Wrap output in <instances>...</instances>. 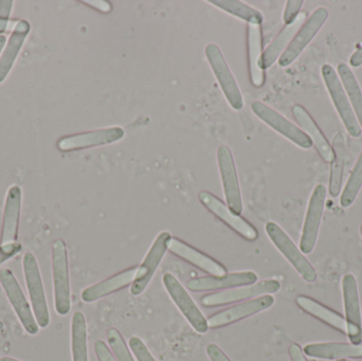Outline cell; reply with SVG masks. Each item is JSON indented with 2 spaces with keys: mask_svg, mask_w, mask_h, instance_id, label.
Returning <instances> with one entry per match:
<instances>
[{
  "mask_svg": "<svg viewBox=\"0 0 362 361\" xmlns=\"http://www.w3.org/2000/svg\"><path fill=\"white\" fill-rule=\"evenodd\" d=\"M52 277L54 307L59 316H66L71 309L69 262L67 246L63 239H55L52 246Z\"/></svg>",
  "mask_w": 362,
  "mask_h": 361,
  "instance_id": "1",
  "label": "cell"
},
{
  "mask_svg": "<svg viewBox=\"0 0 362 361\" xmlns=\"http://www.w3.org/2000/svg\"><path fill=\"white\" fill-rule=\"evenodd\" d=\"M23 268L34 317L40 328L46 329L50 324V313L37 261L31 252H27L23 256Z\"/></svg>",
  "mask_w": 362,
  "mask_h": 361,
  "instance_id": "2",
  "label": "cell"
},
{
  "mask_svg": "<svg viewBox=\"0 0 362 361\" xmlns=\"http://www.w3.org/2000/svg\"><path fill=\"white\" fill-rule=\"evenodd\" d=\"M265 230L276 249L293 265V268L301 276L302 279L305 280L308 283H314L317 280L316 269L304 256L301 250L296 246L287 233L274 222H268L266 224Z\"/></svg>",
  "mask_w": 362,
  "mask_h": 361,
  "instance_id": "3",
  "label": "cell"
},
{
  "mask_svg": "<svg viewBox=\"0 0 362 361\" xmlns=\"http://www.w3.org/2000/svg\"><path fill=\"white\" fill-rule=\"evenodd\" d=\"M321 73H322L323 81H325L327 91L331 95L332 101H333L336 110H337L342 123L346 126V131L352 137H361V125L357 121L354 110L351 106L348 95H346V90L342 86L341 81H340L337 72L331 65L325 64L321 69Z\"/></svg>",
  "mask_w": 362,
  "mask_h": 361,
  "instance_id": "4",
  "label": "cell"
},
{
  "mask_svg": "<svg viewBox=\"0 0 362 361\" xmlns=\"http://www.w3.org/2000/svg\"><path fill=\"white\" fill-rule=\"evenodd\" d=\"M204 54L229 105L233 110H242L244 107L242 93L219 47L215 44L206 45Z\"/></svg>",
  "mask_w": 362,
  "mask_h": 361,
  "instance_id": "5",
  "label": "cell"
},
{
  "mask_svg": "<svg viewBox=\"0 0 362 361\" xmlns=\"http://www.w3.org/2000/svg\"><path fill=\"white\" fill-rule=\"evenodd\" d=\"M0 284L25 332L29 335L37 334L40 326L34 317L31 305L28 302L18 281L10 269L4 268L0 271Z\"/></svg>",
  "mask_w": 362,
  "mask_h": 361,
  "instance_id": "6",
  "label": "cell"
},
{
  "mask_svg": "<svg viewBox=\"0 0 362 361\" xmlns=\"http://www.w3.org/2000/svg\"><path fill=\"white\" fill-rule=\"evenodd\" d=\"M163 285L180 313L185 316L192 328L199 333L206 334L209 331L208 320L202 315L189 292L185 290L180 282L172 273H165L163 277Z\"/></svg>",
  "mask_w": 362,
  "mask_h": 361,
  "instance_id": "7",
  "label": "cell"
},
{
  "mask_svg": "<svg viewBox=\"0 0 362 361\" xmlns=\"http://www.w3.org/2000/svg\"><path fill=\"white\" fill-rule=\"evenodd\" d=\"M281 283L278 280L268 279L257 282L251 285L240 286L226 292H215L202 297V304L206 307H221L247 299L259 298L265 295L276 294L280 290Z\"/></svg>",
  "mask_w": 362,
  "mask_h": 361,
  "instance_id": "8",
  "label": "cell"
},
{
  "mask_svg": "<svg viewBox=\"0 0 362 361\" xmlns=\"http://www.w3.org/2000/svg\"><path fill=\"white\" fill-rule=\"evenodd\" d=\"M251 110L259 120L263 121L268 126L278 131L280 135L284 136L296 146H300L304 150L312 148V139L301 129L287 120L285 117L272 110L269 106L262 103V102L255 101L251 103Z\"/></svg>",
  "mask_w": 362,
  "mask_h": 361,
  "instance_id": "9",
  "label": "cell"
},
{
  "mask_svg": "<svg viewBox=\"0 0 362 361\" xmlns=\"http://www.w3.org/2000/svg\"><path fill=\"white\" fill-rule=\"evenodd\" d=\"M217 162H218L226 203L231 211L240 215L243 212V199L238 172H236L235 162H234L231 150L225 144L219 146L217 150Z\"/></svg>",
  "mask_w": 362,
  "mask_h": 361,
  "instance_id": "10",
  "label": "cell"
},
{
  "mask_svg": "<svg viewBox=\"0 0 362 361\" xmlns=\"http://www.w3.org/2000/svg\"><path fill=\"white\" fill-rule=\"evenodd\" d=\"M325 199H327V188L325 184H317L308 203L301 239H300V250L303 254H310L316 246L321 220L325 211Z\"/></svg>",
  "mask_w": 362,
  "mask_h": 361,
  "instance_id": "11",
  "label": "cell"
},
{
  "mask_svg": "<svg viewBox=\"0 0 362 361\" xmlns=\"http://www.w3.org/2000/svg\"><path fill=\"white\" fill-rule=\"evenodd\" d=\"M171 233L163 231L157 235L154 243L151 246L146 258L142 261L141 265L137 268L135 279L132 283L131 294L133 296H139L146 290L150 284L151 280L154 277L158 269L163 256L168 251V245L171 239Z\"/></svg>",
  "mask_w": 362,
  "mask_h": 361,
  "instance_id": "12",
  "label": "cell"
},
{
  "mask_svg": "<svg viewBox=\"0 0 362 361\" xmlns=\"http://www.w3.org/2000/svg\"><path fill=\"white\" fill-rule=\"evenodd\" d=\"M329 17V11L325 6L316 8L310 14V18L304 23V25L300 28L295 37L291 40L286 50L284 51L280 59H279V65L281 67H288L293 63L303 52L304 49L312 42L313 38L318 33L319 30L323 27L325 21Z\"/></svg>",
  "mask_w": 362,
  "mask_h": 361,
  "instance_id": "13",
  "label": "cell"
},
{
  "mask_svg": "<svg viewBox=\"0 0 362 361\" xmlns=\"http://www.w3.org/2000/svg\"><path fill=\"white\" fill-rule=\"evenodd\" d=\"M124 135V129L120 126L95 129V131L62 137L57 141V146L62 152H71V150H84V148L115 143L122 139Z\"/></svg>",
  "mask_w": 362,
  "mask_h": 361,
  "instance_id": "14",
  "label": "cell"
},
{
  "mask_svg": "<svg viewBox=\"0 0 362 361\" xmlns=\"http://www.w3.org/2000/svg\"><path fill=\"white\" fill-rule=\"evenodd\" d=\"M346 334L352 345H362V319L358 286L354 276L348 273L342 279Z\"/></svg>",
  "mask_w": 362,
  "mask_h": 361,
  "instance_id": "15",
  "label": "cell"
},
{
  "mask_svg": "<svg viewBox=\"0 0 362 361\" xmlns=\"http://www.w3.org/2000/svg\"><path fill=\"white\" fill-rule=\"evenodd\" d=\"M199 201L211 213L214 214L221 222L225 223L229 228L235 231L238 235L244 237L247 241H255L259 237L257 229L248 220L234 213L226 203H223L214 195L211 194L210 192H206V191L200 192Z\"/></svg>",
  "mask_w": 362,
  "mask_h": 361,
  "instance_id": "16",
  "label": "cell"
},
{
  "mask_svg": "<svg viewBox=\"0 0 362 361\" xmlns=\"http://www.w3.org/2000/svg\"><path fill=\"white\" fill-rule=\"evenodd\" d=\"M274 304V298L270 295L251 299L240 304L234 305L211 316L208 319L209 328L219 329L230 326L240 320L251 317L255 314L267 311Z\"/></svg>",
  "mask_w": 362,
  "mask_h": 361,
  "instance_id": "17",
  "label": "cell"
},
{
  "mask_svg": "<svg viewBox=\"0 0 362 361\" xmlns=\"http://www.w3.org/2000/svg\"><path fill=\"white\" fill-rule=\"evenodd\" d=\"M168 250L177 256L178 258L185 260V262L202 269L204 273H210L212 277H223L227 273V271L221 263L217 262L208 254L195 249L177 237H171L169 245H168Z\"/></svg>",
  "mask_w": 362,
  "mask_h": 361,
  "instance_id": "18",
  "label": "cell"
},
{
  "mask_svg": "<svg viewBox=\"0 0 362 361\" xmlns=\"http://www.w3.org/2000/svg\"><path fill=\"white\" fill-rule=\"evenodd\" d=\"M257 276L253 271L226 273L223 277H202L187 282L191 292H202L212 290H229L257 283Z\"/></svg>",
  "mask_w": 362,
  "mask_h": 361,
  "instance_id": "19",
  "label": "cell"
},
{
  "mask_svg": "<svg viewBox=\"0 0 362 361\" xmlns=\"http://www.w3.org/2000/svg\"><path fill=\"white\" fill-rule=\"evenodd\" d=\"M21 210V187H11L6 193L4 201V218H2L0 245H6L17 242L18 237L19 220Z\"/></svg>",
  "mask_w": 362,
  "mask_h": 361,
  "instance_id": "20",
  "label": "cell"
},
{
  "mask_svg": "<svg viewBox=\"0 0 362 361\" xmlns=\"http://www.w3.org/2000/svg\"><path fill=\"white\" fill-rule=\"evenodd\" d=\"M247 50L251 84L255 87H262L265 83V69L263 66V34L261 25H248L247 27Z\"/></svg>",
  "mask_w": 362,
  "mask_h": 361,
  "instance_id": "21",
  "label": "cell"
},
{
  "mask_svg": "<svg viewBox=\"0 0 362 361\" xmlns=\"http://www.w3.org/2000/svg\"><path fill=\"white\" fill-rule=\"evenodd\" d=\"M138 267H131L114 277L108 278L104 281L99 282L95 285L85 288L82 292V300L86 303L95 302L112 292H119L133 283Z\"/></svg>",
  "mask_w": 362,
  "mask_h": 361,
  "instance_id": "22",
  "label": "cell"
},
{
  "mask_svg": "<svg viewBox=\"0 0 362 361\" xmlns=\"http://www.w3.org/2000/svg\"><path fill=\"white\" fill-rule=\"evenodd\" d=\"M293 114L303 131H305L306 135L312 139L313 144L318 150L319 155L322 157L323 160L332 162L335 157L333 148L329 146V142L327 141L313 117L308 114V110L303 106L295 105L293 107Z\"/></svg>",
  "mask_w": 362,
  "mask_h": 361,
  "instance_id": "23",
  "label": "cell"
},
{
  "mask_svg": "<svg viewBox=\"0 0 362 361\" xmlns=\"http://www.w3.org/2000/svg\"><path fill=\"white\" fill-rule=\"evenodd\" d=\"M30 23L25 19H21L15 25L11 33L10 38L6 42L0 57V83L4 82V78L10 73L21 47L25 44V38L30 32Z\"/></svg>",
  "mask_w": 362,
  "mask_h": 361,
  "instance_id": "24",
  "label": "cell"
},
{
  "mask_svg": "<svg viewBox=\"0 0 362 361\" xmlns=\"http://www.w3.org/2000/svg\"><path fill=\"white\" fill-rule=\"evenodd\" d=\"M304 354L318 360L362 358V345L341 343H310L304 347Z\"/></svg>",
  "mask_w": 362,
  "mask_h": 361,
  "instance_id": "25",
  "label": "cell"
},
{
  "mask_svg": "<svg viewBox=\"0 0 362 361\" xmlns=\"http://www.w3.org/2000/svg\"><path fill=\"white\" fill-rule=\"evenodd\" d=\"M306 17H308L306 12H300L295 21H293L291 25H285L282 31L272 40V44L268 46L265 52L263 53L264 69L272 67L276 63V59H280L281 55L286 50L287 47L289 46L291 40L299 31L300 28L305 23Z\"/></svg>",
  "mask_w": 362,
  "mask_h": 361,
  "instance_id": "26",
  "label": "cell"
},
{
  "mask_svg": "<svg viewBox=\"0 0 362 361\" xmlns=\"http://www.w3.org/2000/svg\"><path fill=\"white\" fill-rule=\"evenodd\" d=\"M296 302L299 305L300 309H303L306 313L310 314L313 317L320 321L325 322L327 326H332L335 330L346 334V319L339 314L329 309L325 305L321 304L318 301L310 298L308 296H299L296 299Z\"/></svg>",
  "mask_w": 362,
  "mask_h": 361,
  "instance_id": "27",
  "label": "cell"
},
{
  "mask_svg": "<svg viewBox=\"0 0 362 361\" xmlns=\"http://www.w3.org/2000/svg\"><path fill=\"white\" fill-rule=\"evenodd\" d=\"M333 150L335 157H334V160L332 161L329 193H331L332 196L337 197L340 191H341L344 161H346V138L342 134L338 133L334 137Z\"/></svg>",
  "mask_w": 362,
  "mask_h": 361,
  "instance_id": "28",
  "label": "cell"
},
{
  "mask_svg": "<svg viewBox=\"0 0 362 361\" xmlns=\"http://www.w3.org/2000/svg\"><path fill=\"white\" fill-rule=\"evenodd\" d=\"M338 76L362 129V91L358 81L351 68L344 63L338 65Z\"/></svg>",
  "mask_w": 362,
  "mask_h": 361,
  "instance_id": "29",
  "label": "cell"
},
{
  "mask_svg": "<svg viewBox=\"0 0 362 361\" xmlns=\"http://www.w3.org/2000/svg\"><path fill=\"white\" fill-rule=\"evenodd\" d=\"M72 361H88L87 324L84 314L76 312L71 320Z\"/></svg>",
  "mask_w": 362,
  "mask_h": 361,
  "instance_id": "30",
  "label": "cell"
},
{
  "mask_svg": "<svg viewBox=\"0 0 362 361\" xmlns=\"http://www.w3.org/2000/svg\"><path fill=\"white\" fill-rule=\"evenodd\" d=\"M209 4L229 13L238 18L248 23V25H262L264 17L259 11L238 0H210Z\"/></svg>",
  "mask_w": 362,
  "mask_h": 361,
  "instance_id": "31",
  "label": "cell"
},
{
  "mask_svg": "<svg viewBox=\"0 0 362 361\" xmlns=\"http://www.w3.org/2000/svg\"><path fill=\"white\" fill-rule=\"evenodd\" d=\"M362 188V150L359 155L354 169L349 177L348 182L344 187V192L340 197V205L342 208H349L353 205L358 196Z\"/></svg>",
  "mask_w": 362,
  "mask_h": 361,
  "instance_id": "32",
  "label": "cell"
},
{
  "mask_svg": "<svg viewBox=\"0 0 362 361\" xmlns=\"http://www.w3.org/2000/svg\"><path fill=\"white\" fill-rule=\"evenodd\" d=\"M107 341L117 361H135L118 330L110 329L107 332Z\"/></svg>",
  "mask_w": 362,
  "mask_h": 361,
  "instance_id": "33",
  "label": "cell"
},
{
  "mask_svg": "<svg viewBox=\"0 0 362 361\" xmlns=\"http://www.w3.org/2000/svg\"><path fill=\"white\" fill-rule=\"evenodd\" d=\"M129 343L132 352H133L138 361H156L141 339L134 336L129 339Z\"/></svg>",
  "mask_w": 362,
  "mask_h": 361,
  "instance_id": "34",
  "label": "cell"
},
{
  "mask_svg": "<svg viewBox=\"0 0 362 361\" xmlns=\"http://www.w3.org/2000/svg\"><path fill=\"white\" fill-rule=\"evenodd\" d=\"M303 0H288L285 6L284 14H283V20L285 25H291L298 15L300 14L302 6H303Z\"/></svg>",
  "mask_w": 362,
  "mask_h": 361,
  "instance_id": "35",
  "label": "cell"
},
{
  "mask_svg": "<svg viewBox=\"0 0 362 361\" xmlns=\"http://www.w3.org/2000/svg\"><path fill=\"white\" fill-rule=\"evenodd\" d=\"M12 0H0V35L8 29V19H10L11 11H12Z\"/></svg>",
  "mask_w": 362,
  "mask_h": 361,
  "instance_id": "36",
  "label": "cell"
},
{
  "mask_svg": "<svg viewBox=\"0 0 362 361\" xmlns=\"http://www.w3.org/2000/svg\"><path fill=\"white\" fill-rule=\"evenodd\" d=\"M21 249H23V246L18 242L6 244V245H0V265L14 258L16 254L21 251Z\"/></svg>",
  "mask_w": 362,
  "mask_h": 361,
  "instance_id": "37",
  "label": "cell"
},
{
  "mask_svg": "<svg viewBox=\"0 0 362 361\" xmlns=\"http://www.w3.org/2000/svg\"><path fill=\"white\" fill-rule=\"evenodd\" d=\"M93 348H95V353L99 361H117L104 341H95Z\"/></svg>",
  "mask_w": 362,
  "mask_h": 361,
  "instance_id": "38",
  "label": "cell"
},
{
  "mask_svg": "<svg viewBox=\"0 0 362 361\" xmlns=\"http://www.w3.org/2000/svg\"><path fill=\"white\" fill-rule=\"evenodd\" d=\"M206 353L211 361H231L230 358L223 353V350L214 343H210L206 347Z\"/></svg>",
  "mask_w": 362,
  "mask_h": 361,
  "instance_id": "39",
  "label": "cell"
},
{
  "mask_svg": "<svg viewBox=\"0 0 362 361\" xmlns=\"http://www.w3.org/2000/svg\"><path fill=\"white\" fill-rule=\"evenodd\" d=\"M84 4H88L91 8L95 10L101 11L103 13H110L112 10V4L106 1V0H97V1H83Z\"/></svg>",
  "mask_w": 362,
  "mask_h": 361,
  "instance_id": "40",
  "label": "cell"
},
{
  "mask_svg": "<svg viewBox=\"0 0 362 361\" xmlns=\"http://www.w3.org/2000/svg\"><path fill=\"white\" fill-rule=\"evenodd\" d=\"M289 355H291V361H308L304 356L303 350L297 343H293L289 347Z\"/></svg>",
  "mask_w": 362,
  "mask_h": 361,
  "instance_id": "41",
  "label": "cell"
},
{
  "mask_svg": "<svg viewBox=\"0 0 362 361\" xmlns=\"http://www.w3.org/2000/svg\"><path fill=\"white\" fill-rule=\"evenodd\" d=\"M350 64L353 67H361L362 65V46L359 47V48L351 55Z\"/></svg>",
  "mask_w": 362,
  "mask_h": 361,
  "instance_id": "42",
  "label": "cell"
},
{
  "mask_svg": "<svg viewBox=\"0 0 362 361\" xmlns=\"http://www.w3.org/2000/svg\"><path fill=\"white\" fill-rule=\"evenodd\" d=\"M6 44V37L4 35H0V57H1V52L4 51V46Z\"/></svg>",
  "mask_w": 362,
  "mask_h": 361,
  "instance_id": "43",
  "label": "cell"
},
{
  "mask_svg": "<svg viewBox=\"0 0 362 361\" xmlns=\"http://www.w3.org/2000/svg\"><path fill=\"white\" fill-rule=\"evenodd\" d=\"M0 361H21V360H15V358H12V357H2L1 360H0Z\"/></svg>",
  "mask_w": 362,
  "mask_h": 361,
  "instance_id": "44",
  "label": "cell"
},
{
  "mask_svg": "<svg viewBox=\"0 0 362 361\" xmlns=\"http://www.w3.org/2000/svg\"><path fill=\"white\" fill-rule=\"evenodd\" d=\"M359 231H361V235L362 237V224L361 225V229H359Z\"/></svg>",
  "mask_w": 362,
  "mask_h": 361,
  "instance_id": "45",
  "label": "cell"
},
{
  "mask_svg": "<svg viewBox=\"0 0 362 361\" xmlns=\"http://www.w3.org/2000/svg\"><path fill=\"white\" fill-rule=\"evenodd\" d=\"M336 361H351V360H336Z\"/></svg>",
  "mask_w": 362,
  "mask_h": 361,
  "instance_id": "46",
  "label": "cell"
}]
</instances>
